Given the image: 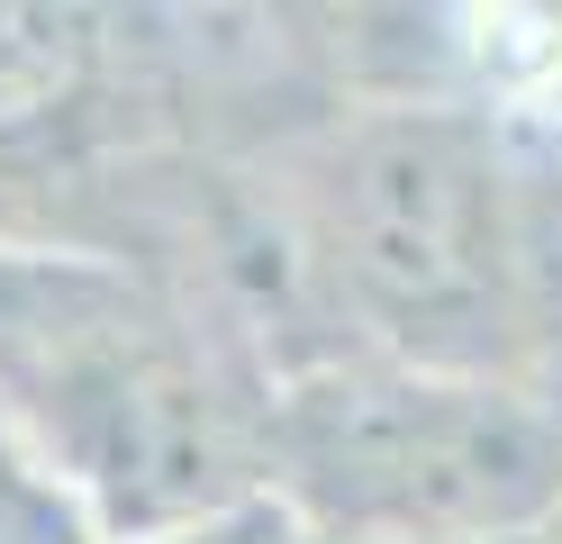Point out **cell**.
I'll return each mask as SVG.
<instances>
[{
    "mask_svg": "<svg viewBox=\"0 0 562 544\" xmlns=\"http://www.w3.org/2000/svg\"><path fill=\"white\" fill-rule=\"evenodd\" d=\"M236 155L291 264L300 354L372 345L445 373L536 381L562 399L553 127L463 91L327 82Z\"/></svg>",
    "mask_w": 562,
    "mask_h": 544,
    "instance_id": "1",
    "label": "cell"
},
{
    "mask_svg": "<svg viewBox=\"0 0 562 544\" xmlns=\"http://www.w3.org/2000/svg\"><path fill=\"white\" fill-rule=\"evenodd\" d=\"M281 363L218 290L91 236H0V418L110 535L272 490Z\"/></svg>",
    "mask_w": 562,
    "mask_h": 544,
    "instance_id": "2",
    "label": "cell"
},
{
    "mask_svg": "<svg viewBox=\"0 0 562 544\" xmlns=\"http://www.w3.org/2000/svg\"><path fill=\"white\" fill-rule=\"evenodd\" d=\"M327 91L227 0H0V236H100L136 164Z\"/></svg>",
    "mask_w": 562,
    "mask_h": 544,
    "instance_id": "3",
    "label": "cell"
},
{
    "mask_svg": "<svg viewBox=\"0 0 562 544\" xmlns=\"http://www.w3.org/2000/svg\"><path fill=\"white\" fill-rule=\"evenodd\" d=\"M272 499L308 544H436L553 526L562 399L499 373L318 345L272 390Z\"/></svg>",
    "mask_w": 562,
    "mask_h": 544,
    "instance_id": "4",
    "label": "cell"
},
{
    "mask_svg": "<svg viewBox=\"0 0 562 544\" xmlns=\"http://www.w3.org/2000/svg\"><path fill=\"white\" fill-rule=\"evenodd\" d=\"M427 91H463L544 127L562 100V0H436Z\"/></svg>",
    "mask_w": 562,
    "mask_h": 544,
    "instance_id": "5",
    "label": "cell"
},
{
    "mask_svg": "<svg viewBox=\"0 0 562 544\" xmlns=\"http://www.w3.org/2000/svg\"><path fill=\"white\" fill-rule=\"evenodd\" d=\"M272 27L318 82L345 91H427V27L436 0H227Z\"/></svg>",
    "mask_w": 562,
    "mask_h": 544,
    "instance_id": "6",
    "label": "cell"
},
{
    "mask_svg": "<svg viewBox=\"0 0 562 544\" xmlns=\"http://www.w3.org/2000/svg\"><path fill=\"white\" fill-rule=\"evenodd\" d=\"M0 544H110L100 508L0 418Z\"/></svg>",
    "mask_w": 562,
    "mask_h": 544,
    "instance_id": "7",
    "label": "cell"
},
{
    "mask_svg": "<svg viewBox=\"0 0 562 544\" xmlns=\"http://www.w3.org/2000/svg\"><path fill=\"white\" fill-rule=\"evenodd\" d=\"M110 544H308V535L291 526V508L263 490V499L209 508V518H182V526H146V535H110Z\"/></svg>",
    "mask_w": 562,
    "mask_h": 544,
    "instance_id": "8",
    "label": "cell"
},
{
    "mask_svg": "<svg viewBox=\"0 0 562 544\" xmlns=\"http://www.w3.org/2000/svg\"><path fill=\"white\" fill-rule=\"evenodd\" d=\"M436 544H553V526H526V535H436Z\"/></svg>",
    "mask_w": 562,
    "mask_h": 544,
    "instance_id": "9",
    "label": "cell"
},
{
    "mask_svg": "<svg viewBox=\"0 0 562 544\" xmlns=\"http://www.w3.org/2000/svg\"><path fill=\"white\" fill-rule=\"evenodd\" d=\"M553 544H562V518H553Z\"/></svg>",
    "mask_w": 562,
    "mask_h": 544,
    "instance_id": "10",
    "label": "cell"
}]
</instances>
